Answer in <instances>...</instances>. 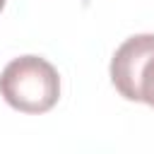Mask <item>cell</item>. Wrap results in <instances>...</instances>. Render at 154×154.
<instances>
[{
    "label": "cell",
    "mask_w": 154,
    "mask_h": 154,
    "mask_svg": "<svg viewBox=\"0 0 154 154\" xmlns=\"http://www.w3.org/2000/svg\"><path fill=\"white\" fill-rule=\"evenodd\" d=\"M0 96L19 113H46L60 99L58 70L41 55H19L0 72Z\"/></svg>",
    "instance_id": "cell-1"
},
{
    "label": "cell",
    "mask_w": 154,
    "mask_h": 154,
    "mask_svg": "<svg viewBox=\"0 0 154 154\" xmlns=\"http://www.w3.org/2000/svg\"><path fill=\"white\" fill-rule=\"evenodd\" d=\"M111 82L123 99L154 108V34L130 36L116 48Z\"/></svg>",
    "instance_id": "cell-2"
},
{
    "label": "cell",
    "mask_w": 154,
    "mask_h": 154,
    "mask_svg": "<svg viewBox=\"0 0 154 154\" xmlns=\"http://www.w3.org/2000/svg\"><path fill=\"white\" fill-rule=\"evenodd\" d=\"M2 7H5V0H0V12H2Z\"/></svg>",
    "instance_id": "cell-3"
}]
</instances>
